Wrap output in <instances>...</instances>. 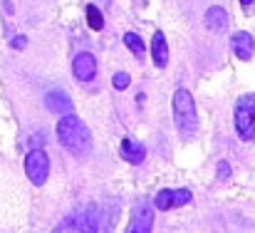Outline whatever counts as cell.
I'll return each mask as SVG.
<instances>
[{
    "label": "cell",
    "instance_id": "cell-19",
    "mask_svg": "<svg viewBox=\"0 0 255 233\" xmlns=\"http://www.w3.org/2000/svg\"><path fill=\"white\" fill-rule=\"evenodd\" d=\"M241 5H243V7H251V5H253V0H241Z\"/></svg>",
    "mask_w": 255,
    "mask_h": 233
},
{
    "label": "cell",
    "instance_id": "cell-2",
    "mask_svg": "<svg viewBox=\"0 0 255 233\" xmlns=\"http://www.w3.org/2000/svg\"><path fill=\"white\" fill-rule=\"evenodd\" d=\"M173 124L181 134L183 142L193 139L196 132H198V114H196V104H193V97L188 89L178 87L173 92Z\"/></svg>",
    "mask_w": 255,
    "mask_h": 233
},
{
    "label": "cell",
    "instance_id": "cell-12",
    "mask_svg": "<svg viewBox=\"0 0 255 233\" xmlns=\"http://www.w3.org/2000/svg\"><path fill=\"white\" fill-rule=\"evenodd\" d=\"M206 27L211 32H223L228 27V12H226V7H221V5L208 7L206 10Z\"/></svg>",
    "mask_w": 255,
    "mask_h": 233
},
{
    "label": "cell",
    "instance_id": "cell-4",
    "mask_svg": "<svg viewBox=\"0 0 255 233\" xmlns=\"http://www.w3.org/2000/svg\"><path fill=\"white\" fill-rule=\"evenodd\" d=\"M25 174L35 186H42L50 176V156L45 149H32L25 156Z\"/></svg>",
    "mask_w": 255,
    "mask_h": 233
},
{
    "label": "cell",
    "instance_id": "cell-8",
    "mask_svg": "<svg viewBox=\"0 0 255 233\" xmlns=\"http://www.w3.org/2000/svg\"><path fill=\"white\" fill-rule=\"evenodd\" d=\"M72 72L80 82H92L97 77V60L92 52H80L75 60H72Z\"/></svg>",
    "mask_w": 255,
    "mask_h": 233
},
{
    "label": "cell",
    "instance_id": "cell-16",
    "mask_svg": "<svg viewBox=\"0 0 255 233\" xmlns=\"http://www.w3.org/2000/svg\"><path fill=\"white\" fill-rule=\"evenodd\" d=\"M112 84H114V89H127V87L131 84V77H129L127 72H117V75L112 77Z\"/></svg>",
    "mask_w": 255,
    "mask_h": 233
},
{
    "label": "cell",
    "instance_id": "cell-7",
    "mask_svg": "<svg viewBox=\"0 0 255 233\" xmlns=\"http://www.w3.org/2000/svg\"><path fill=\"white\" fill-rule=\"evenodd\" d=\"M154 226V211L146 204H136L131 211V221L127 226V233H151Z\"/></svg>",
    "mask_w": 255,
    "mask_h": 233
},
{
    "label": "cell",
    "instance_id": "cell-14",
    "mask_svg": "<svg viewBox=\"0 0 255 233\" xmlns=\"http://www.w3.org/2000/svg\"><path fill=\"white\" fill-rule=\"evenodd\" d=\"M124 45L134 52V57H139V60H144V52H146V47H144V40L136 35V32H124Z\"/></svg>",
    "mask_w": 255,
    "mask_h": 233
},
{
    "label": "cell",
    "instance_id": "cell-9",
    "mask_svg": "<svg viewBox=\"0 0 255 233\" xmlns=\"http://www.w3.org/2000/svg\"><path fill=\"white\" fill-rule=\"evenodd\" d=\"M231 47H233V52H236V57L238 60H251L255 52V40L251 32H236L233 37H231Z\"/></svg>",
    "mask_w": 255,
    "mask_h": 233
},
{
    "label": "cell",
    "instance_id": "cell-13",
    "mask_svg": "<svg viewBox=\"0 0 255 233\" xmlns=\"http://www.w3.org/2000/svg\"><path fill=\"white\" fill-rule=\"evenodd\" d=\"M119 154H122V159L127 161V164H141L144 161V156H146V152H144V147L141 144H136L134 139H122V147H119Z\"/></svg>",
    "mask_w": 255,
    "mask_h": 233
},
{
    "label": "cell",
    "instance_id": "cell-5",
    "mask_svg": "<svg viewBox=\"0 0 255 233\" xmlns=\"http://www.w3.org/2000/svg\"><path fill=\"white\" fill-rule=\"evenodd\" d=\"M52 233H97V216L92 211L70 214Z\"/></svg>",
    "mask_w": 255,
    "mask_h": 233
},
{
    "label": "cell",
    "instance_id": "cell-3",
    "mask_svg": "<svg viewBox=\"0 0 255 233\" xmlns=\"http://www.w3.org/2000/svg\"><path fill=\"white\" fill-rule=\"evenodd\" d=\"M236 132L243 142H253L255 139V92L241 97L236 102Z\"/></svg>",
    "mask_w": 255,
    "mask_h": 233
},
{
    "label": "cell",
    "instance_id": "cell-15",
    "mask_svg": "<svg viewBox=\"0 0 255 233\" xmlns=\"http://www.w3.org/2000/svg\"><path fill=\"white\" fill-rule=\"evenodd\" d=\"M85 12H87V22H89L92 30H102V27H104V15L99 12L97 5H87Z\"/></svg>",
    "mask_w": 255,
    "mask_h": 233
},
{
    "label": "cell",
    "instance_id": "cell-18",
    "mask_svg": "<svg viewBox=\"0 0 255 233\" xmlns=\"http://www.w3.org/2000/svg\"><path fill=\"white\" fill-rule=\"evenodd\" d=\"M10 45H12V47H15V50H22V47H25V45H27V40H25V37H22V35H17V37H12V42H10Z\"/></svg>",
    "mask_w": 255,
    "mask_h": 233
},
{
    "label": "cell",
    "instance_id": "cell-17",
    "mask_svg": "<svg viewBox=\"0 0 255 233\" xmlns=\"http://www.w3.org/2000/svg\"><path fill=\"white\" fill-rule=\"evenodd\" d=\"M231 176V164L228 161H221L218 164V179H228Z\"/></svg>",
    "mask_w": 255,
    "mask_h": 233
},
{
    "label": "cell",
    "instance_id": "cell-10",
    "mask_svg": "<svg viewBox=\"0 0 255 233\" xmlns=\"http://www.w3.org/2000/svg\"><path fill=\"white\" fill-rule=\"evenodd\" d=\"M45 107L50 109V112H55V114H70L72 112V99L65 94V92H60V89H52V92H47L45 94Z\"/></svg>",
    "mask_w": 255,
    "mask_h": 233
},
{
    "label": "cell",
    "instance_id": "cell-11",
    "mask_svg": "<svg viewBox=\"0 0 255 233\" xmlns=\"http://www.w3.org/2000/svg\"><path fill=\"white\" fill-rule=\"evenodd\" d=\"M151 57H154V65L159 70H164L169 65V45H166V37L161 30H156L151 37Z\"/></svg>",
    "mask_w": 255,
    "mask_h": 233
},
{
    "label": "cell",
    "instance_id": "cell-6",
    "mask_svg": "<svg viewBox=\"0 0 255 233\" xmlns=\"http://www.w3.org/2000/svg\"><path fill=\"white\" fill-rule=\"evenodd\" d=\"M191 199H193V194H191L188 189H164V191L156 194L154 206H156V211H171V209H176V206L191 204Z\"/></svg>",
    "mask_w": 255,
    "mask_h": 233
},
{
    "label": "cell",
    "instance_id": "cell-1",
    "mask_svg": "<svg viewBox=\"0 0 255 233\" xmlns=\"http://www.w3.org/2000/svg\"><path fill=\"white\" fill-rule=\"evenodd\" d=\"M57 139L60 144L75 156H87L92 152V134L87 124L77 114H65L57 122Z\"/></svg>",
    "mask_w": 255,
    "mask_h": 233
}]
</instances>
